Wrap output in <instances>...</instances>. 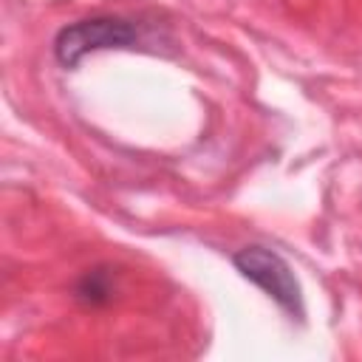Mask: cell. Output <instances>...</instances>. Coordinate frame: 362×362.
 I'll return each mask as SVG.
<instances>
[{"instance_id": "cell-1", "label": "cell", "mask_w": 362, "mask_h": 362, "mask_svg": "<svg viewBox=\"0 0 362 362\" xmlns=\"http://www.w3.org/2000/svg\"><path fill=\"white\" fill-rule=\"evenodd\" d=\"M141 40L139 25L127 17L96 14L68 23L54 37V57L62 68H76L88 54L107 48H136Z\"/></svg>"}, {"instance_id": "cell-2", "label": "cell", "mask_w": 362, "mask_h": 362, "mask_svg": "<svg viewBox=\"0 0 362 362\" xmlns=\"http://www.w3.org/2000/svg\"><path fill=\"white\" fill-rule=\"evenodd\" d=\"M232 263L249 283L263 288L286 314L303 320V314H305L303 288H300V280L294 277V272H291V266L283 255H277L269 246L252 243V246L238 249L232 255Z\"/></svg>"}, {"instance_id": "cell-3", "label": "cell", "mask_w": 362, "mask_h": 362, "mask_svg": "<svg viewBox=\"0 0 362 362\" xmlns=\"http://www.w3.org/2000/svg\"><path fill=\"white\" fill-rule=\"evenodd\" d=\"M74 297L85 305H107L113 300V274L107 269H88L76 286H74Z\"/></svg>"}]
</instances>
